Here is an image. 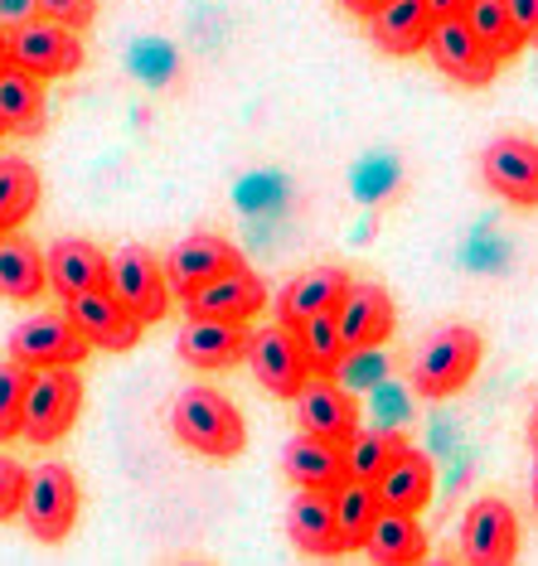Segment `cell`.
I'll return each mask as SVG.
<instances>
[{
    "mask_svg": "<svg viewBox=\"0 0 538 566\" xmlns=\"http://www.w3.org/2000/svg\"><path fill=\"white\" fill-rule=\"evenodd\" d=\"M170 427L179 436V446L199 450L209 460H238L248 446V427H242V411L228 402L219 388H185L170 407Z\"/></svg>",
    "mask_w": 538,
    "mask_h": 566,
    "instance_id": "1",
    "label": "cell"
},
{
    "mask_svg": "<svg viewBox=\"0 0 538 566\" xmlns=\"http://www.w3.org/2000/svg\"><path fill=\"white\" fill-rule=\"evenodd\" d=\"M480 358H485V344L470 325L432 329L413 358V392L427 397V402H442V397L461 392L470 378H476Z\"/></svg>",
    "mask_w": 538,
    "mask_h": 566,
    "instance_id": "2",
    "label": "cell"
},
{
    "mask_svg": "<svg viewBox=\"0 0 538 566\" xmlns=\"http://www.w3.org/2000/svg\"><path fill=\"white\" fill-rule=\"evenodd\" d=\"M83 411V378L79 368H30L20 402V436L30 446H54L73 431Z\"/></svg>",
    "mask_w": 538,
    "mask_h": 566,
    "instance_id": "3",
    "label": "cell"
},
{
    "mask_svg": "<svg viewBox=\"0 0 538 566\" xmlns=\"http://www.w3.org/2000/svg\"><path fill=\"white\" fill-rule=\"evenodd\" d=\"M20 518L30 537L40 543H63L79 523V480L69 465H34L24 470V494H20Z\"/></svg>",
    "mask_w": 538,
    "mask_h": 566,
    "instance_id": "4",
    "label": "cell"
},
{
    "mask_svg": "<svg viewBox=\"0 0 538 566\" xmlns=\"http://www.w3.org/2000/svg\"><path fill=\"white\" fill-rule=\"evenodd\" d=\"M6 49H10V63L34 78L54 83V78H69V73L83 69V40L79 30L59 20H44V15H30L20 20L15 30H6Z\"/></svg>",
    "mask_w": 538,
    "mask_h": 566,
    "instance_id": "5",
    "label": "cell"
},
{
    "mask_svg": "<svg viewBox=\"0 0 538 566\" xmlns=\"http://www.w3.org/2000/svg\"><path fill=\"white\" fill-rule=\"evenodd\" d=\"M87 354H93V344L83 339L69 311L30 315L10 329V358L20 368H79Z\"/></svg>",
    "mask_w": 538,
    "mask_h": 566,
    "instance_id": "6",
    "label": "cell"
},
{
    "mask_svg": "<svg viewBox=\"0 0 538 566\" xmlns=\"http://www.w3.org/2000/svg\"><path fill=\"white\" fill-rule=\"evenodd\" d=\"M107 291L132 311L141 325H156L170 311V281H165V262L151 248H122L107 256Z\"/></svg>",
    "mask_w": 538,
    "mask_h": 566,
    "instance_id": "7",
    "label": "cell"
},
{
    "mask_svg": "<svg viewBox=\"0 0 538 566\" xmlns=\"http://www.w3.org/2000/svg\"><path fill=\"white\" fill-rule=\"evenodd\" d=\"M242 358H248L252 378H258L272 397H281V402H291V397L301 392V382L311 378L306 349H301L297 329H291L287 319H277V325H267V329H252L248 334V354Z\"/></svg>",
    "mask_w": 538,
    "mask_h": 566,
    "instance_id": "8",
    "label": "cell"
},
{
    "mask_svg": "<svg viewBox=\"0 0 538 566\" xmlns=\"http://www.w3.org/2000/svg\"><path fill=\"white\" fill-rule=\"evenodd\" d=\"M393 325H399V311H393V295L379 286V281H350V291L340 295L335 305V329L344 354H374L389 344Z\"/></svg>",
    "mask_w": 538,
    "mask_h": 566,
    "instance_id": "9",
    "label": "cell"
},
{
    "mask_svg": "<svg viewBox=\"0 0 538 566\" xmlns=\"http://www.w3.org/2000/svg\"><path fill=\"white\" fill-rule=\"evenodd\" d=\"M427 54H432V63H437L446 78L466 83V87H485V83H495V73H499V59L480 44V34L466 24V15L432 20Z\"/></svg>",
    "mask_w": 538,
    "mask_h": 566,
    "instance_id": "10",
    "label": "cell"
},
{
    "mask_svg": "<svg viewBox=\"0 0 538 566\" xmlns=\"http://www.w3.org/2000/svg\"><path fill=\"white\" fill-rule=\"evenodd\" d=\"M461 557L476 566H505L519 557V513L505 499H480L461 518Z\"/></svg>",
    "mask_w": 538,
    "mask_h": 566,
    "instance_id": "11",
    "label": "cell"
},
{
    "mask_svg": "<svg viewBox=\"0 0 538 566\" xmlns=\"http://www.w3.org/2000/svg\"><path fill=\"white\" fill-rule=\"evenodd\" d=\"M185 301V315H204V319H242L248 325L252 315L267 305V281L252 272L248 262L228 266L214 281H204L189 295H179Z\"/></svg>",
    "mask_w": 538,
    "mask_h": 566,
    "instance_id": "12",
    "label": "cell"
},
{
    "mask_svg": "<svg viewBox=\"0 0 538 566\" xmlns=\"http://www.w3.org/2000/svg\"><path fill=\"white\" fill-rule=\"evenodd\" d=\"M291 407H297L301 431H315V436H325V441L344 446L359 431V402L350 388L335 382V373H311V378L301 382V392L291 397Z\"/></svg>",
    "mask_w": 538,
    "mask_h": 566,
    "instance_id": "13",
    "label": "cell"
},
{
    "mask_svg": "<svg viewBox=\"0 0 538 566\" xmlns=\"http://www.w3.org/2000/svg\"><path fill=\"white\" fill-rule=\"evenodd\" d=\"M480 175L499 199L519 203V209H538V140L529 136H499L485 146Z\"/></svg>",
    "mask_w": 538,
    "mask_h": 566,
    "instance_id": "14",
    "label": "cell"
},
{
    "mask_svg": "<svg viewBox=\"0 0 538 566\" xmlns=\"http://www.w3.org/2000/svg\"><path fill=\"white\" fill-rule=\"evenodd\" d=\"M69 315H73V325L83 329V339L93 344V349H112V354L136 349L141 329H146L107 286L83 291V295H69Z\"/></svg>",
    "mask_w": 538,
    "mask_h": 566,
    "instance_id": "15",
    "label": "cell"
},
{
    "mask_svg": "<svg viewBox=\"0 0 538 566\" xmlns=\"http://www.w3.org/2000/svg\"><path fill=\"white\" fill-rule=\"evenodd\" d=\"M248 325L242 319H204V315H189L185 329H179V358L199 373H224L242 364L248 354Z\"/></svg>",
    "mask_w": 538,
    "mask_h": 566,
    "instance_id": "16",
    "label": "cell"
},
{
    "mask_svg": "<svg viewBox=\"0 0 538 566\" xmlns=\"http://www.w3.org/2000/svg\"><path fill=\"white\" fill-rule=\"evenodd\" d=\"M242 256L228 238L219 233H189L179 238L170 252H165V281H170L175 295H189L195 286H204V281H214L219 272H228V266H238Z\"/></svg>",
    "mask_w": 538,
    "mask_h": 566,
    "instance_id": "17",
    "label": "cell"
},
{
    "mask_svg": "<svg viewBox=\"0 0 538 566\" xmlns=\"http://www.w3.org/2000/svg\"><path fill=\"white\" fill-rule=\"evenodd\" d=\"M432 20L437 15H432L427 0H383L374 15H369V40L393 59H413L427 49Z\"/></svg>",
    "mask_w": 538,
    "mask_h": 566,
    "instance_id": "18",
    "label": "cell"
},
{
    "mask_svg": "<svg viewBox=\"0 0 538 566\" xmlns=\"http://www.w3.org/2000/svg\"><path fill=\"white\" fill-rule=\"evenodd\" d=\"M281 474H287L297 489H340L350 474H344V446L340 441H325L315 431H301L291 436L287 450H281Z\"/></svg>",
    "mask_w": 538,
    "mask_h": 566,
    "instance_id": "19",
    "label": "cell"
},
{
    "mask_svg": "<svg viewBox=\"0 0 538 566\" xmlns=\"http://www.w3.org/2000/svg\"><path fill=\"white\" fill-rule=\"evenodd\" d=\"M44 276H49V291L63 295V301L97 291V286H107V252L83 238H59L44 252Z\"/></svg>",
    "mask_w": 538,
    "mask_h": 566,
    "instance_id": "20",
    "label": "cell"
},
{
    "mask_svg": "<svg viewBox=\"0 0 538 566\" xmlns=\"http://www.w3.org/2000/svg\"><path fill=\"white\" fill-rule=\"evenodd\" d=\"M287 537L301 557H340L335 504L325 489H297V499L287 504Z\"/></svg>",
    "mask_w": 538,
    "mask_h": 566,
    "instance_id": "21",
    "label": "cell"
},
{
    "mask_svg": "<svg viewBox=\"0 0 538 566\" xmlns=\"http://www.w3.org/2000/svg\"><path fill=\"white\" fill-rule=\"evenodd\" d=\"M359 547H364L369 562H379V566H413V562L427 557V533H422L417 513H407V509H379Z\"/></svg>",
    "mask_w": 538,
    "mask_h": 566,
    "instance_id": "22",
    "label": "cell"
},
{
    "mask_svg": "<svg viewBox=\"0 0 538 566\" xmlns=\"http://www.w3.org/2000/svg\"><path fill=\"white\" fill-rule=\"evenodd\" d=\"M344 291H350V272H340V266H311V272L291 276L277 291V319L297 325V319H311V315H335Z\"/></svg>",
    "mask_w": 538,
    "mask_h": 566,
    "instance_id": "23",
    "label": "cell"
},
{
    "mask_svg": "<svg viewBox=\"0 0 538 566\" xmlns=\"http://www.w3.org/2000/svg\"><path fill=\"white\" fill-rule=\"evenodd\" d=\"M432 484H437V470L422 450L407 446L399 460L374 480V494L383 509H407V513H422L432 504Z\"/></svg>",
    "mask_w": 538,
    "mask_h": 566,
    "instance_id": "24",
    "label": "cell"
},
{
    "mask_svg": "<svg viewBox=\"0 0 538 566\" xmlns=\"http://www.w3.org/2000/svg\"><path fill=\"white\" fill-rule=\"evenodd\" d=\"M49 286L44 276V252L34 248L30 238H20L15 228L10 233H0V301H40Z\"/></svg>",
    "mask_w": 538,
    "mask_h": 566,
    "instance_id": "25",
    "label": "cell"
},
{
    "mask_svg": "<svg viewBox=\"0 0 538 566\" xmlns=\"http://www.w3.org/2000/svg\"><path fill=\"white\" fill-rule=\"evenodd\" d=\"M0 122H6L10 136L44 132V78L6 63L0 69Z\"/></svg>",
    "mask_w": 538,
    "mask_h": 566,
    "instance_id": "26",
    "label": "cell"
},
{
    "mask_svg": "<svg viewBox=\"0 0 538 566\" xmlns=\"http://www.w3.org/2000/svg\"><path fill=\"white\" fill-rule=\"evenodd\" d=\"M330 504H335V537H340V552H354L364 543L369 523H374V513L383 509L374 484L369 480H344L340 489H330Z\"/></svg>",
    "mask_w": 538,
    "mask_h": 566,
    "instance_id": "27",
    "label": "cell"
},
{
    "mask_svg": "<svg viewBox=\"0 0 538 566\" xmlns=\"http://www.w3.org/2000/svg\"><path fill=\"white\" fill-rule=\"evenodd\" d=\"M466 24L480 34V44L490 49V54L499 63H509V59H519L524 49H529V40H524V30H519V20L509 15V6L505 0H470V10H466Z\"/></svg>",
    "mask_w": 538,
    "mask_h": 566,
    "instance_id": "28",
    "label": "cell"
},
{
    "mask_svg": "<svg viewBox=\"0 0 538 566\" xmlns=\"http://www.w3.org/2000/svg\"><path fill=\"white\" fill-rule=\"evenodd\" d=\"M403 450H407L403 431H364V427H359L350 441H344V474H350V480H369V484H374L379 474L403 455Z\"/></svg>",
    "mask_w": 538,
    "mask_h": 566,
    "instance_id": "29",
    "label": "cell"
},
{
    "mask_svg": "<svg viewBox=\"0 0 538 566\" xmlns=\"http://www.w3.org/2000/svg\"><path fill=\"white\" fill-rule=\"evenodd\" d=\"M34 209H40V170L20 156H6L0 160V233L20 228Z\"/></svg>",
    "mask_w": 538,
    "mask_h": 566,
    "instance_id": "30",
    "label": "cell"
},
{
    "mask_svg": "<svg viewBox=\"0 0 538 566\" xmlns=\"http://www.w3.org/2000/svg\"><path fill=\"white\" fill-rule=\"evenodd\" d=\"M297 339L306 349V364L311 373H340L344 364V344H340V329H335V315H311V319H297Z\"/></svg>",
    "mask_w": 538,
    "mask_h": 566,
    "instance_id": "31",
    "label": "cell"
},
{
    "mask_svg": "<svg viewBox=\"0 0 538 566\" xmlns=\"http://www.w3.org/2000/svg\"><path fill=\"white\" fill-rule=\"evenodd\" d=\"M24 382H30V368H20L15 358L0 364V446L20 436V402H24Z\"/></svg>",
    "mask_w": 538,
    "mask_h": 566,
    "instance_id": "32",
    "label": "cell"
},
{
    "mask_svg": "<svg viewBox=\"0 0 538 566\" xmlns=\"http://www.w3.org/2000/svg\"><path fill=\"white\" fill-rule=\"evenodd\" d=\"M34 15H44V20H59V24H69V30H87V24L97 20V0H34Z\"/></svg>",
    "mask_w": 538,
    "mask_h": 566,
    "instance_id": "33",
    "label": "cell"
},
{
    "mask_svg": "<svg viewBox=\"0 0 538 566\" xmlns=\"http://www.w3.org/2000/svg\"><path fill=\"white\" fill-rule=\"evenodd\" d=\"M20 494H24V465L0 455V523L20 513Z\"/></svg>",
    "mask_w": 538,
    "mask_h": 566,
    "instance_id": "34",
    "label": "cell"
},
{
    "mask_svg": "<svg viewBox=\"0 0 538 566\" xmlns=\"http://www.w3.org/2000/svg\"><path fill=\"white\" fill-rule=\"evenodd\" d=\"M509 6V15L519 20V30H524V40L538 44V0H505Z\"/></svg>",
    "mask_w": 538,
    "mask_h": 566,
    "instance_id": "35",
    "label": "cell"
},
{
    "mask_svg": "<svg viewBox=\"0 0 538 566\" xmlns=\"http://www.w3.org/2000/svg\"><path fill=\"white\" fill-rule=\"evenodd\" d=\"M30 15H34V0H0V30H15Z\"/></svg>",
    "mask_w": 538,
    "mask_h": 566,
    "instance_id": "36",
    "label": "cell"
},
{
    "mask_svg": "<svg viewBox=\"0 0 538 566\" xmlns=\"http://www.w3.org/2000/svg\"><path fill=\"white\" fill-rule=\"evenodd\" d=\"M427 6H432V15L437 20H452V15H466L470 0H427Z\"/></svg>",
    "mask_w": 538,
    "mask_h": 566,
    "instance_id": "37",
    "label": "cell"
},
{
    "mask_svg": "<svg viewBox=\"0 0 538 566\" xmlns=\"http://www.w3.org/2000/svg\"><path fill=\"white\" fill-rule=\"evenodd\" d=\"M335 6L350 10V15H359V20H369V15H374V10L383 6V0H335Z\"/></svg>",
    "mask_w": 538,
    "mask_h": 566,
    "instance_id": "38",
    "label": "cell"
},
{
    "mask_svg": "<svg viewBox=\"0 0 538 566\" xmlns=\"http://www.w3.org/2000/svg\"><path fill=\"white\" fill-rule=\"evenodd\" d=\"M529 441H534V450H538V402H534V411H529Z\"/></svg>",
    "mask_w": 538,
    "mask_h": 566,
    "instance_id": "39",
    "label": "cell"
},
{
    "mask_svg": "<svg viewBox=\"0 0 538 566\" xmlns=\"http://www.w3.org/2000/svg\"><path fill=\"white\" fill-rule=\"evenodd\" d=\"M529 499H534V509H538V460H534V474H529Z\"/></svg>",
    "mask_w": 538,
    "mask_h": 566,
    "instance_id": "40",
    "label": "cell"
},
{
    "mask_svg": "<svg viewBox=\"0 0 538 566\" xmlns=\"http://www.w3.org/2000/svg\"><path fill=\"white\" fill-rule=\"evenodd\" d=\"M10 63V49H6V30H0V69Z\"/></svg>",
    "mask_w": 538,
    "mask_h": 566,
    "instance_id": "41",
    "label": "cell"
},
{
    "mask_svg": "<svg viewBox=\"0 0 538 566\" xmlns=\"http://www.w3.org/2000/svg\"><path fill=\"white\" fill-rule=\"evenodd\" d=\"M0 136H6V122H0Z\"/></svg>",
    "mask_w": 538,
    "mask_h": 566,
    "instance_id": "42",
    "label": "cell"
}]
</instances>
